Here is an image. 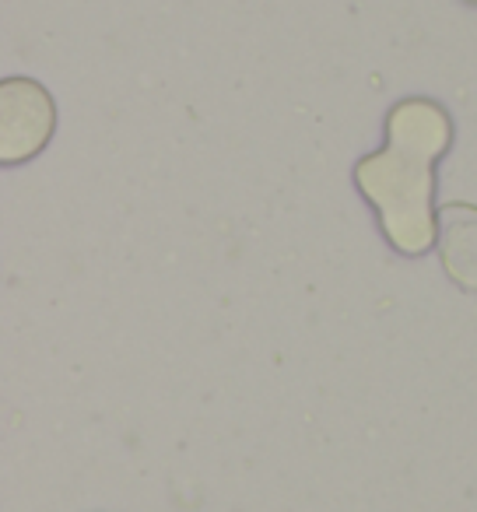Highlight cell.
Masks as SVG:
<instances>
[{
	"label": "cell",
	"mask_w": 477,
	"mask_h": 512,
	"mask_svg": "<svg viewBox=\"0 0 477 512\" xmlns=\"http://www.w3.org/2000/svg\"><path fill=\"white\" fill-rule=\"evenodd\" d=\"M453 123L432 99H404L386 116V144L355 165V183L379 218L393 249L421 256L439 239L435 221V158L446 155Z\"/></svg>",
	"instance_id": "obj_1"
},
{
	"label": "cell",
	"mask_w": 477,
	"mask_h": 512,
	"mask_svg": "<svg viewBox=\"0 0 477 512\" xmlns=\"http://www.w3.org/2000/svg\"><path fill=\"white\" fill-rule=\"evenodd\" d=\"M0 102H4V134H0V155L4 162L15 165L32 158L53 134V99L46 88H39L29 78H8L0 88Z\"/></svg>",
	"instance_id": "obj_2"
},
{
	"label": "cell",
	"mask_w": 477,
	"mask_h": 512,
	"mask_svg": "<svg viewBox=\"0 0 477 512\" xmlns=\"http://www.w3.org/2000/svg\"><path fill=\"white\" fill-rule=\"evenodd\" d=\"M435 221H439V256L446 274L463 292H477V207L442 204Z\"/></svg>",
	"instance_id": "obj_3"
}]
</instances>
